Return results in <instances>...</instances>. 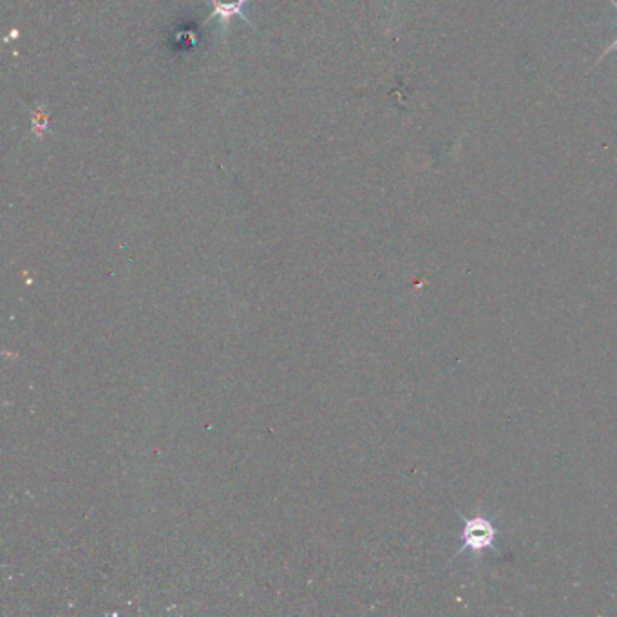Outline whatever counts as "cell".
Segmentation results:
<instances>
[{
  "instance_id": "obj_1",
  "label": "cell",
  "mask_w": 617,
  "mask_h": 617,
  "mask_svg": "<svg viewBox=\"0 0 617 617\" xmlns=\"http://www.w3.org/2000/svg\"><path fill=\"white\" fill-rule=\"evenodd\" d=\"M462 538L464 545L458 550V554H464L467 550L478 554L487 548H496L494 541L498 538V530L489 518H485L483 514H474L471 518H465Z\"/></svg>"
},
{
  "instance_id": "obj_2",
  "label": "cell",
  "mask_w": 617,
  "mask_h": 617,
  "mask_svg": "<svg viewBox=\"0 0 617 617\" xmlns=\"http://www.w3.org/2000/svg\"><path fill=\"white\" fill-rule=\"evenodd\" d=\"M243 5H244V0H212L214 12H212L210 19L217 17L223 23H228L234 15L246 19V17H243Z\"/></svg>"
},
{
  "instance_id": "obj_3",
  "label": "cell",
  "mask_w": 617,
  "mask_h": 617,
  "mask_svg": "<svg viewBox=\"0 0 617 617\" xmlns=\"http://www.w3.org/2000/svg\"><path fill=\"white\" fill-rule=\"evenodd\" d=\"M608 3H610V5H612L615 10H617V0H608ZM615 50H617V39H615V41H613V42H612V44H610V46H608V48H606V50H604V51L599 55V59L595 60V64H594V66H597V64L601 62V59H604L608 53H612V51H615ZM594 66H592V68H594Z\"/></svg>"
}]
</instances>
